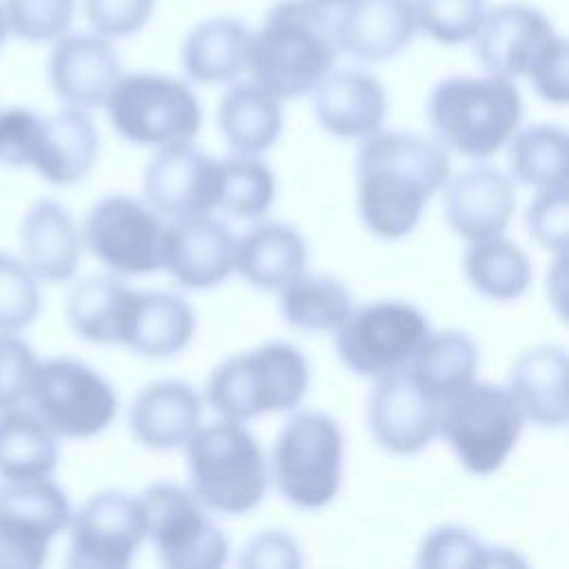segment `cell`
Returning <instances> with one entry per match:
<instances>
[{"instance_id": "6da1fadb", "label": "cell", "mask_w": 569, "mask_h": 569, "mask_svg": "<svg viewBox=\"0 0 569 569\" xmlns=\"http://www.w3.org/2000/svg\"><path fill=\"white\" fill-rule=\"evenodd\" d=\"M358 209L367 229L385 240L413 231L427 200L449 178L445 147L418 133L376 131L356 156Z\"/></svg>"}, {"instance_id": "7a4b0ae2", "label": "cell", "mask_w": 569, "mask_h": 569, "mask_svg": "<svg viewBox=\"0 0 569 569\" xmlns=\"http://www.w3.org/2000/svg\"><path fill=\"white\" fill-rule=\"evenodd\" d=\"M338 56L336 18L313 0H282L251 33L247 69L278 100L309 93Z\"/></svg>"}, {"instance_id": "3957f363", "label": "cell", "mask_w": 569, "mask_h": 569, "mask_svg": "<svg viewBox=\"0 0 569 569\" xmlns=\"http://www.w3.org/2000/svg\"><path fill=\"white\" fill-rule=\"evenodd\" d=\"M471 40L478 62L489 73L509 80L525 76L545 100L567 102V42L536 7H493Z\"/></svg>"}, {"instance_id": "277c9868", "label": "cell", "mask_w": 569, "mask_h": 569, "mask_svg": "<svg viewBox=\"0 0 569 569\" xmlns=\"http://www.w3.org/2000/svg\"><path fill=\"white\" fill-rule=\"evenodd\" d=\"M438 142L467 158H489L518 131L522 100L502 76H449L427 102Z\"/></svg>"}, {"instance_id": "5b68a950", "label": "cell", "mask_w": 569, "mask_h": 569, "mask_svg": "<svg viewBox=\"0 0 569 569\" xmlns=\"http://www.w3.org/2000/svg\"><path fill=\"white\" fill-rule=\"evenodd\" d=\"M187 445L191 493L218 513H247L260 505L269 469L258 440L238 420L198 427Z\"/></svg>"}, {"instance_id": "8992f818", "label": "cell", "mask_w": 569, "mask_h": 569, "mask_svg": "<svg viewBox=\"0 0 569 569\" xmlns=\"http://www.w3.org/2000/svg\"><path fill=\"white\" fill-rule=\"evenodd\" d=\"M309 362L287 342H267L220 362L204 387V400L229 420H249L298 407L309 389Z\"/></svg>"}, {"instance_id": "52a82bcc", "label": "cell", "mask_w": 569, "mask_h": 569, "mask_svg": "<svg viewBox=\"0 0 569 569\" xmlns=\"http://www.w3.org/2000/svg\"><path fill=\"white\" fill-rule=\"evenodd\" d=\"M345 438L338 422L320 411H298L280 429L271 476L278 491L300 509H318L342 485Z\"/></svg>"}, {"instance_id": "ba28073f", "label": "cell", "mask_w": 569, "mask_h": 569, "mask_svg": "<svg viewBox=\"0 0 569 569\" xmlns=\"http://www.w3.org/2000/svg\"><path fill=\"white\" fill-rule=\"evenodd\" d=\"M522 420L507 387L471 380L440 402L438 431L467 471L487 476L516 447Z\"/></svg>"}, {"instance_id": "9c48e42d", "label": "cell", "mask_w": 569, "mask_h": 569, "mask_svg": "<svg viewBox=\"0 0 569 569\" xmlns=\"http://www.w3.org/2000/svg\"><path fill=\"white\" fill-rule=\"evenodd\" d=\"M104 104L113 129L144 147L191 142L202 124L196 93L187 82L164 73L120 76Z\"/></svg>"}, {"instance_id": "30bf717a", "label": "cell", "mask_w": 569, "mask_h": 569, "mask_svg": "<svg viewBox=\"0 0 569 569\" xmlns=\"http://www.w3.org/2000/svg\"><path fill=\"white\" fill-rule=\"evenodd\" d=\"M429 336L425 313L405 300H376L351 309L336 329V351L358 376L380 378L411 362Z\"/></svg>"}, {"instance_id": "8fae6325", "label": "cell", "mask_w": 569, "mask_h": 569, "mask_svg": "<svg viewBox=\"0 0 569 569\" xmlns=\"http://www.w3.org/2000/svg\"><path fill=\"white\" fill-rule=\"evenodd\" d=\"M29 402L33 413L64 438H91L104 431L118 411L113 387L76 358L38 362Z\"/></svg>"}, {"instance_id": "7c38bea8", "label": "cell", "mask_w": 569, "mask_h": 569, "mask_svg": "<svg viewBox=\"0 0 569 569\" xmlns=\"http://www.w3.org/2000/svg\"><path fill=\"white\" fill-rule=\"evenodd\" d=\"M147 536L158 560L171 569H216L227 560V538L200 500L180 485L160 480L142 493Z\"/></svg>"}, {"instance_id": "4fadbf2b", "label": "cell", "mask_w": 569, "mask_h": 569, "mask_svg": "<svg viewBox=\"0 0 569 569\" xmlns=\"http://www.w3.org/2000/svg\"><path fill=\"white\" fill-rule=\"evenodd\" d=\"M71 507L49 478L0 485V569L44 565L51 540L69 527Z\"/></svg>"}, {"instance_id": "5bb4252c", "label": "cell", "mask_w": 569, "mask_h": 569, "mask_svg": "<svg viewBox=\"0 0 569 569\" xmlns=\"http://www.w3.org/2000/svg\"><path fill=\"white\" fill-rule=\"evenodd\" d=\"M82 242L104 267L124 276H142L162 267L164 224L156 211L131 196L98 200L84 218Z\"/></svg>"}, {"instance_id": "9a60e30c", "label": "cell", "mask_w": 569, "mask_h": 569, "mask_svg": "<svg viewBox=\"0 0 569 569\" xmlns=\"http://www.w3.org/2000/svg\"><path fill=\"white\" fill-rule=\"evenodd\" d=\"M69 529L71 567L124 569L147 536L144 505L124 491H98L71 513Z\"/></svg>"}, {"instance_id": "2e32d148", "label": "cell", "mask_w": 569, "mask_h": 569, "mask_svg": "<svg viewBox=\"0 0 569 569\" xmlns=\"http://www.w3.org/2000/svg\"><path fill=\"white\" fill-rule=\"evenodd\" d=\"M436 400L407 367L378 378L367 402V422L378 445L396 456L422 451L438 433Z\"/></svg>"}, {"instance_id": "e0dca14e", "label": "cell", "mask_w": 569, "mask_h": 569, "mask_svg": "<svg viewBox=\"0 0 569 569\" xmlns=\"http://www.w3.org/2000/svg\"><path fill=\"white\" fill-rule=\"evenodd\" d=\"M220 167L189 142L167 144L142 173L147 204L169 218L200 216L216 209Z\"/></svg>"}, {"instance_id": "ac0fdd59", "label": "cell", "mask_w": 569, "mask_h": 569, "mask_svg": "<svg viewBox=\"0 0 569 569\" xmlns=\"http://www.w3.org/2000/svg\"><path fill=\"white\" fill-rule=\"evenodd\" d=\"M236 238L207 213L178 218L164 227L162 267L187 289H209L233 271Z\"/></svg>"}, {"instance_id": "d6986e66", "label": "cell", "mask_w": 569, "mask_h": 569, "mask_svg": "<svg viewBox=\"0 0 569 569\" xmlns=\"http://www.w3.org/2000/svg\"><path fill=\"white\" fill-rule=\"evenodd\" d=\"M53 93L71 107H102L120 78L116 47L100 33H76L56 40L47 62Z\"/></svg>"}, {"instance_id": "ffe728a7", "label": "cell", "mask_w": 569, "mask_h": 569, "mask_svg": "<svg viewBox=\"0 0 569 569\" xmlns=\"http://www.w3.org/2000/svg\"><path fill=\"white\" fill-rule=\"evenodd\" d=\"M516 207L511 180L493 167H471L445 187L442 209L447 224L465 240L500 236Z\"/></svg>"}, {"instance_id": "44dd1931", "label": "cell", "mask_w": 569, "mask_h": 569, "mask_svg": "<svg viewBox=\"0 0 569 569\" xmlns=\"http://www.w3.org/2000/svg\"><path fill=\"white\" fill-rule=\"evenodd\" d=\"M318 124L338 138H367L380 131L387 96L378 78L362 69L329 71L313 89Z\"/></svg>"}, {"instance_id": "7402d4cb", "label": "cell", "mask_w": 569, "mask_h": 569, "mask_svg": "<svg viewBox=\"0 0 569 569\" xmlns=\"http://www.w3.org/2000/svg\"><path fill=\"white\" fill-rule=\"evenodd\" d=\"M416 29L413 0H353L336 18V42L362 62H380L400 53Z\"/></svg>"}, {"instance_id": "603a6c76", "label": "cell", "mask_w": 569, "mask_h": 569, "mask_svg": "<svg viewBox=\"0 0 569 569\" xmlns=\"http://www.w3.org/2000/svg\"><path fill=\"white\" fill-rule=\"evenodd\" d=\"M98 129L80 107H62L40 118L31 167L51 184L82 180L98 160Z\"/></svg>"}, {"instance_id": "cb8c5ba5", "label": "cell", "mask_w": 569, "mask_h": 569, "mask_svg": "<svg viewBox=\"0 0 569 569\" xmlns=\"http://www.w3.org/2000/svg\"><path fill=\"white\" fill-rule=\"evenodd\" d=\"M202 402L196 389L182 380L147 385L131 402L129 427L133 438L156 451L182 447L200 427Z\"/></svg>"}, {"instance_id": "d4e9b609", "label": "cell", "mask_w": 569, "mask_h": 569, "mask_svg": "<svg viewBox=\"0 0 569 569\" xmlns=\"http://www.w3.org/2000/svg\"><path fill=\"white\" fill-rule=\"evenodd\" d=\"M22 262L36 278L49 282L69 280L80 262V231L71 213L56 200H38L20 224Z\"/></svg>"}, {"instance_id": "484cf974", "label": "cell", "mask_w": 569, "mask_h": 569, "mask_svg": "<svg viewBox=\"0 0 569 569\" xmlns=\"http://www.w3.org/2000/svg\"><path fill=\"white\" fill-rule=\"evenodd\" d=\"M507 389L522 418L540 427H565L569 416L565 349L540 345L525 351L509 371Z\"/></svg>"}, {"instance_id": "4316f807", "label": "cell", "mask_w": 569, "mask_h": 569, "mask_svg": "<svg viewBox=\"0 0 569 569\" xmlns=\"http://www.w3.org/2000/svg\"><path fill=\"white\" fill-rule=\"evenodd\" d=\"M307 242L282 222L253 224L238 242L233 269L258 289H280L307 264Z\"/></svg>"}, {"instance_id": "83f0119b", "label": "cell", "mask_w": 569, "mask_h": 569, "mask_svg": "<svg viewBox=\"0 0 569 569\" xmlns=\"http://www.w3.org/2000/svg\"><path fill=\"white\" fill-rule=\"evenodd\" d=\"M196 331L189 302L173 291H136L122 345L147 358L182 351Z\"/></svg>"}, {"instance_id": "f1b7e54d", "label": "cell", "mask_w": 569, "mask_h": 569, "mask_svg": "<svg viewBox=\"0 0 569 569\" xmlns=\"http://www.w3.org/2000/svg\"><path fill=\"white\" fill-rule=\"evenodd\" d=\"M251 33L242 20L216 16L196 24L182 42L187 76L202 84L231 82L247 69Z\"/></svg>"}, {"instance_id": "f546056e", "label": "cell", "mask_w": 569, "mask_h": 569, "mask_svg": "<svg viewBox=\"0 0 569 569\" xmlns=\"http://www.w3.org/2000/svg\"><path fill=\"white\" fill-rule=\"evenodd\" d=\"M133 302L136 289L122 280L91 276L69 291L64 313L80 338L98 345H122Z\"/></svg>"}, {"instance_id": "4dcf8cb0", "label": "cell", "mask_w": 569, "mask_h": 569, "mask_svg": "<svg viewBox=\"0 0 569 569\" xmlns=\"http://www.w3.org/2000/svg\"><path fill=\"white\" fill-rule=\"evenodd\" d=\"M218 127L236 153L258 156L273 147L280 136L278 98L258 82L233 84L218 104Z\"/></svg>"}, {"instance_id": "1f68e13d", "label": "cell", "mask_w": 569, "mask_h": 569, "mask_svg": "<svg viewBox=\"0 0 569 569\" xmlns=\"http://www.w3.org/2000/svg\"><path fill=\"white\" fill-rule=\"evenodd\" d=\"M58 465L56 433L33 413L20 407L0 411V478H49Z\"/></svg>"}, {"instance_id": "d6a6232c", "label": "cell", "mask_w": 569, "mask_h": 569, "mask_svg": "<svg viewBox=\"0 0 569 569\" xmlns=\"http://www.w3.org/2000/svg\"><path fill=\"white\" fill-rule=\"evenodd\" d=\"M278 309L296 329L336 331L351 311V296L338 278L302 271L280 287Z\"/></svg>"}, {"instance_id": "836d02e7", "label": "cell", "mask_w": 569, "mask_h": 569, "mask_svg": "<svg viewBox=\"0 0 569 569\" xmlns=\"http://www.w3.org/2000/svg\"><path fill=\"white\" fill-rule=\"evenodd\" d=\"M476 369L478 347L467 333L456 329L429 333L409 362L411 376L440 402L469 385Z\"/></svg>"}, {"instance_id": "e575fe53", "label": "cell", "mask_w": 569, "mask_h": 569, "mask_svg": "<svg viewBox=\"0 0 569 569\" xmlns=\"http://www.w3.org/2000/svg\"><path fill=\"white\" fill-rule=\"evenodd\" d=\"M462 267L471 287L491 300H516L531 282L529 258L500 236L476 240L467 249Z\"/></svg>"}, {"instance_id": "d590c367", "label": "cell", "mask_w": 569, "mask_h": 569, "mask_svg": "<svg viewBox=\"0 0 569 569\" xmlns=\"http://www.w3.org/2000/svg\"><path fill=\"white\" fill-rule=\"evenodd\" d=\"M509 144V169L522 184L538 189L567 184L569 138L556 124H531L516 131Z\"/></svg>"}, {"instance_id": "8d00e7d4", "label": "cell", "mask_w": 569, "mask_h": 569, "mask_svg": "<svg viewBox=\"0 0 569 569\" xmlns=\"http://www.w3.org/2000/svg\"><path fill=\"white\" fill-rule=\"evenodd\" d=\"M218 209H224L236 218H258L271 207L276 180L267 164L253 156L238 153L218 160Z\"/></svg>"}, {"instance_id": "74e56055", "label": "cell", "mask_w": 569, "mask_h": 569, "mask_svg": "<svg viewBox=\"0 0 569 569\" xmlns=\"http://www.w3.org/2000/svg\"><path fill=\"white\" fill-rule=\"evenodd\" d=\"M420 567H491L520 565L509 549L485 547L469 529L445 525L425 536L418 549Z\"/></svg>"}, {"instance_id": "f35d334b", "label": "cell", "mask_w": 569, "mask_h": 569, "mask_svg": "<svg viewBox=\"0 0 569 569\" xmlns=\"http://www.w3.org/2000/svg\"><path fill=\"white\" fill-rule=\"evenodd\" d=\"M416 27L440 44H460L476 36L487 13L485 0H413Z\"/></svg>"}, {"instance_id": "ab89813d", "label": "cell", "mask_w": 569, "mask_h": 569, "mask_svg": "<svg viewBox=\"0 0 569 569\" xmlns=\"http://www.w3.org/2000/svg\"><path fill=\"white\" fill-rule=\"evenodd\" d=\"M76 0H4L7 29L29 42H51L62 38L73 20Z\"/></svg>"}, {"instance_id": "60d3db41", "label": "cell", "mask_w": 569, "mask_h": 569, "mask_svg": "<svg viewBox=\"0 0 569 569\" xmlns=\"http://www.w3.org/2000/svg\"><path fill=\"white\" fill-rule=\"evenodd\" d=\"M40 309V291L31 269L0 253V331L16 333L31 325Z\"/></svg>"}, {"instance_id": "b9f144b4", "label": "cell", "mask_w": 569, "mask_h": 569, "mask_svg": "<svg viewBox=\"0 0 569 569\" xmlns=\"http://www.w3.org/2000/svg\"><path fill=\"white\" fill-rule=\"evenodd\" d=\"M36 369L38 358L33 349L16 333L0 331V411L29 400Z\"/></svg>"}, {"instance_id": "7bdbcfd3", "label": "cell", "mask_w": 569, "mask_h": 569, "mask_svg": "<svg viewBox=\"0 0 569 569\" xmlns=\"http://www.w3.org/2000/svg\"><path fill=\"white\" fill-rule=\"evenodd\" d=\"M567 184L540 189L527 209V227L531 238L545 249L565 253L567 247Z\"/></svg>"}, {"instance_id": "ee69618b", "label": "cell", "mask_w": 569, "mask_h": 569, "mask_svg": "<svg viewBox=\"0 0 569 569\" xmlns=\"http://www.w3.org/2000/svg\"><path fill=\"white\" fill-rule=\"evenodd\" d=\"M153 7L156 0H82L87 22L104 38H124L140 31Z\"/></svg>"}, {"instance_id": "f6af8a7d", "label": "cell", "mask_w": 569, "mask_h": 569, "mask_svg": "<svg viewBox=\"0 0 569 569\" xmlns=\"http://www.w3.org/2000/svg\"><path fill=\"white\" fill-rule=\"evenodd\" d=\"M40 116L24 107L0 111V164L31 167Z\"/></svg>"}, {"instance_id": "bcb514c9", "label": "cell", "mask_w": 569, "mask_h": 569, "mask_svg": "<svg viewBox=\"0 0 569 569\" xmlns=\"http://www.w3.org/2000/svg\"><path fill=\"white\" fill-rule=\"evenodd\" d=\"M300 547L284 531H262L247 540L238 565L244 569H293L300 567Z\"/></svg>"}, {"instance_id": "7dc6e473", "label": "cell", "mask_w": 569, "mask_h": 569, "mask_svg": "<svg viewBox=\"0 0 569 569\" xmlns=\"http://www.w3.org/2000/svg\"><path fill=\"white\" fill-rule=\"evenodd\" d=\"M313 2H318V4H322V7L333 9V7H347V4H349V2H353V0H313Z\"/></svg>"}, {"instance_id": "c3c4849f", "label": "cell", "mask_w": 569, "mask_h": 569, "mask_svg": "<svg viewBox=\"0 0 569 569\" xmlns=\"http://www.w3.org/2000/svg\"><path fill=\"white\" fill-rule=\"evenodd\" d=\"M7 33H9V29H7V20H4V11H2V4H0V47H2V42H4V38H7Z\"/></svg>"}]
</instances>
